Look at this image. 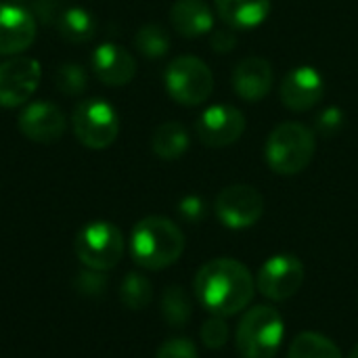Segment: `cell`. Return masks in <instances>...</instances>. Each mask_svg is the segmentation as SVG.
<instances>
[{"label":"cell","instance_id":"obj_1","mask_svg":"<svg viewBox=\"0 0 358 358\" xmlns=\"http://www.w3.org/2000/svg\"><path fill=\"white\" fill-rule=\"evenodd\" d=\"M193 292L199 304L212 315L233 317L250 306L256 292V279L239 260L216 258L197 271Z\"/></svg>","mask_w":358,"mask_h":358},{"label":"cell","instance_id":"obj_2","mask_svg":"<svg viewBox=\"0 0 358 358\" xmlns=\"http://www.w3.org/2000/svg\"><path fill=\"white\" fill-rule=\"evenodd\" d=\"M185 252L182 231L164 216H147L132 229L130 254L147 271H164L178 262Z\"/></svg>","mask_w":358,"mask_h":358},{"label":"cell","instance_id":"obj_3","mask_svg":"<svg viewBox=\"0 0 358 358\" xmlns=\"http://www.w3.org/2000/svg\"><path fill=\"white\" fill-rule=\"evenodd\" d=\"M317 151L315 132L298 122L279 124L266 141V164L281 176H294L308 168Z\"/></svg>","mask_w":358,"mask_h":358},{"label":"cell","instance_id":"obj_4","mask_svg":"<svg viewBox=\"0 0 358 358\" xmlns=\"http://www.w3.org/2000/svg\"><path fill=\"white\" fill-rule=\"evenodd\" d=\"M283 319L273 306H252L243 313L235 331L237 352L241 358H275L283 342Z\"/></svg>","mask_w":358,"mask_h":358},{"label":"cell","instance_id":"obj_5","mask_svg":"<svg viewBox=\"0 0 358 358\" xmlns=\"http://www.w3.org/2000/svg\"><path fill=\"white\" fill-rule=\"evenodd\" d=\"M76 256L88 271H111L124 256L122 231L105 220L82 227L76 235Z\"/></svg>","mask_w":358,"mask_h":358},{"label":"cell","instance_id":"obj_6","mask_svg":"<svg viewBox=\"0 0 358 358\" xmlns=\"http://www.w3.org/2000/svg\"><path fill=\"white\" fill-rule=\"evenodd\" d=\"M164 80L168 94L176 103L187 107H197L206 103L214 90V76L210 67L201 59L191 55L176 57L168 65Z\"/></svg>","mask_w":358,"mask_h":358},{"label":"cell","instance_id":"obj_7","mask_svg":"<svg viewBox=\"0 0 358 358\" xmlns=\"http://www.w3.org/2000/svg\"><path fill=\"white\" fill-rule=\"evenodd\" d=\"M76 138L88 149H107L120 132L117 111L105 99H86L71 115Z\"/></svg>","mask_w":358,"mask_h":358},{"label":"cell","instance_id":"obj_8","mask_svg":"<svg viewBox=\"0 0 358 358\" xmlns=\"http://www.w3.org/2000/svg\"><path fill=\"white\" fill-rule=\"evenodd\" d=\"M304 285V264L298 256L279 254L268 258L256 277L258 292L273 302H285L294 298Z\"/></svg>","mask_w":358,"mask_h":358},{"label":"cell","instance_id":"obj_9","mask_svg":"<svg viewBox=\"0 0 358 358\" xmlns=\"http://www.w3.org/2000/svg\"><path fill=\"white\" fill-rule=\"evenodd\" d=\"M214 212L218 220L233 231L250 229L264 214V197L252 185H231L218 193Z\"/></svg>","mask_w":358,"mask_h":358},{"label":"cell","instance_id":"obj_10","mask_svg":"<svg viewBox=\"0 0 358 358\" xmlns=\"http://www.w3.org/2000/svg\"><path fill=\"white\" fill-rule=\"evenodd\" d=\"M42 67L31 57H15L0 65V105L6 109L25 105L36 92Z\"/></svg>","mask_w":358,"mask_h":358},{"label":"cell","instance_id":"obj_11","mask_svg":"<svg viewBox=\"0 0 358 358\" xmlns=\"http://www.w3.org/2000/svg\"><path fill=\"white\" fill-rule=\"evenodd\" d=\"M195 130L206 147L220 149L241 138L245 130V117L233 105H212L199 115Z\"/></svg>","mask_w":358,"mask_h":358},{"label":"cell","instance_id":"obj_12","mask_svg":"<svg viewBox=\"0 0 358 358\" xmlns=\"http://www.w3.org/2000/svg\"><path fill=\"white\" fill-rule=\"evenodd\" d=\"M279 94L283 105L292 111L313 109L325 94L323 76L310 65H300L285 76Z\"/></svg>","mask_w":358,"mask_h":358},{"label":"cell","instance_id":"obj_13","mask_svg":"<svg viewBox=\"0 0 358 358\" xmlns=\"http://www.w3.org/2000/svg\"><path fill=\"white\" fill-rule=\"evenodd\" d=\"M19 130L34 143H55L65 132V115L55 103L34 101L21 111Z\"/></svg>","mask_w":358,"mask_h":358},{"label":"cell","instance_id":"obj_14","mask_svg":"<svg viewBox=\"0 0 358 358\" xmlns=\"http://www.w3.org/2000/svg\"><path fill=\"white\" fill-rule=\"evenodd\" d=\"M36 38L34 15L15 2H0V55H19Z\"/></svg>","mask_w":358,"mask_h":358},{"label":"cell","instance_id":"obj_15","mask_svg":"<svg viewBox=\"0 0 358 358\" xmlns=\"http://www.w3.org/2000/svg\"><path fill=\"white\" fill-rule=\"evenodd\" d=\"M94 76L107 86H126L136 73L134 57L115 42H103L94 48L90 59Z\"/></svg>","mask_w":358,"mask_h":358},{"label":"cell","instance_id":"obj_16","mask_svg":"<svg viewBox=\"0 0 358 358\" xmlns=\"http://www.w3.org/2000/svg\"><path fill=\"white\" fill-rule=\"evenodd\" d=\"M233 88L237 96L256 103L262 101L273 88V67L262 57H248L237 63L233 71Z\"/></svg>","mask_w":358,"mask_h":358},{"label":"cell","instance_id":"obj_17","mask_svg":"<svg viewBox=\"0 0 358 358\" xmlns=\"http://www.w3.org/2000/svg\"><path fill=\"white\" fill-rule=\"evenodd\" d=\"M174 29L185 38H199L214 27V13L203 0H176L170 8Z\"/></svg>","mask_w":358,"mask_h":358},{"label":"cell","instance_id":"obj_18","mask_svg":"<svg viewBox=\"0 0 358 358\" xmlns=\"http://www.w3.org/2000/svg\"><path fill=\"white\" fill-rule=\"evenodd\" d=\"M218 17L233 29H252L271 15V0H214Z\"/></svg>","mask_w":358,"mask_h":358},{"label":"cell","instance_id":"obj_19","mask_svg":"<svg viewBox=\"0 0 358 358\" xmlns=\"http://www.w3.org/2000/svg\"><path fill=\"white\" fill-rule=\"evenodd\" d=\"M151 149L162 159H178L189 149V132L178 122H164L155 128L151 138Z\"/></svg>","mask_w":358,"mask_h":358},{"label":"cell","instance_id":"obj_20","mask_svg":"<svg viewBox=\"0 0 358 358\" xmlns=\"http://www.w3.org/2000/svg\"><path fill=\"white\" fill-rule=\"evenodd\" d=\"M57 29L65 40L80 44V42H88V40L94 38L96 21L86 8L69 6L57 17Z\"/></svg>","mask_w":358,"mask_h":358},{"label":"cell","instance_id":"obj_21","mask_svg":"<svg viewBox=\"0 0 358 358\" xmlns=\"http://www.w3.org/2000/svg\"><path fill=\"white\" fill-rule=\"evenodd\" d=\"M287 358H342V352L329 338L315 331H304L294 338Z\"/></svg>","mask_w":358,"mask_h":358},{"label":"cell","instance_id":"obj_22","mask_svg":"<svg viewBox=\"0 0 358 358\" xmlns=\"http://www.w3.org/2000/svg\"><path fill=\"white\" fill-rule=\"evenodd\" d=\"M193 308H191V300L187 296V292L178 285H170L164 296H162V317L164 321L174 327L180 329L191 321Z\"/></svg>","mask_w":358,"mask_h":358},{"label":"cell","instance_id":"obj_23","mask_svg":"<svg viewBox=\"0 0 358 358\" xmlns=\"http://www.w3.org/2000/svg\"><path fill=\"white\" fill-rule=\"evenodd\" d=\"M151 298H153V287L147 277H143L138 273L126 275V279L122 281V287H120V300L126 308L143 310L149 306Z\"/></svg>","mask_w":358,"mask_h":358},{"label":"cell","instance_id":"obj_24","mask_svg":"<svg viewBox=\"0 0 358 358\" xmlns=\"http://www.w3.org/2000/svg\"><path fill=\"white\" fill-rule=\"evenodd\" d=\"M134 46L141 55L149 57V59H159L168 52L170 48V38L166 34V29L157 23H147L143 25L136 36H134Z\"/></svg>","mask_w":358,"mask_h":358},{"label":"cell","instance_id":"obj_25","mask_svg":"<svg viewBox=\"0 0 358 358\" xmlns=\"http://www.w3.org/2000/svg\"><path fill=\"white\" fill-rule=\"evenodd\" d=\"M55 84L65 94H82L88 86V73L78 63H63L55 71Z\"/></svg>","mask_w":358,"mask_h":358},{"label":"cell","instance_id":"obj_26","mask_svg":"<svg viewBox=\"0 0 358 358\" xmlns=\"http://www.w3.org/2000/svg\"><path fill=\"white\" fill-rule=\"evenodd\" d=\"M229 340V327L224 323V317L214 315L212 319H208L201 327V342L206 344V348L210 350H220Z\"/></svg>","mask_w":358,"mask_h":358},{"label":"cell","instance_id":"obj_27","mask_svg":"<svg viewBox=\"0 0 358 358\" xmlns=\"http://www.w3.org/2000/svg\"><path fill=\"white\" fill-rule=\"evenodd\" d=\"M155 358H199V355H197V348L191 340L174 338V340H168L159 346Z\"/></svg>","mask_w":358,"mask_h":358},{"label":"cell","instance_id":"obj_28","mask_svg":"<svg viewBox=\"0 0 358 358\" xmlns=\"http://www.w3.org/2000/svg\"><path fill=\"white\" fill-rule=\"evenodd\" d=\"M317 128L323 136H334L344 128V111L338 107H329L325 109L319 117H317Z\"/></svg>","mask_w":358,"mask_h":358},{"label":"cell","instance_id":"obj_29","mask_svg":"<svg viewBox=\"0 0 358 358\" xmlns=\"http://www.w3.org/2000/svg\"><path fill=\"white\" fill-rule=\"evenodd\" d=\"M178 212H180V216H182L185 220H189V222H199V220L203 218V214H206V206H203V201H201L199 197L189 195V197H185V199L178 203Z\"/></svg>","mask_w":358,"mask_h":358},{"label":"cell","instance_id":"obj_30","mask_svg":"<svg viewBox=\"0 0 358 358\" xmlns=\"http://www.w3.org/2000/svg\"><path fill=\"white\" fill-rule=\"evenodd\" d=\"M210 44L216 52H231L237 44V36L233 31V27L229 29H216L210 38Z\"/></svg>","mask_w":358,"mask_h":358},{"label":"cell","instance_id":"obj_31","mask_svg":"<svg viewBox=\"0 0 358 358\" xmlns=\"http://www.w3.org/2000/svg\"><path fill=\"white\" fill-rule=\"evenodd\" d=\"M78 287H80L82 294H92V296L94 294H103V289H105V277L101 273H96V271L84 273L78 279Z\"/></svg>","mask_w":358,"mask_h":358},{"label":"cell","instance_id":"obj_32","mask_svg":"<svg viewBox=\"0 0 358 358\" xmlns=\"http://www.w3.org/2000/svg\"><path fill=\"white\" fill-rule=\"evenodd\" d=\"M348 358H358V346L355 348V350H352V352H350V357Z\"/></svg>","mask_w":358,"mask_h":358},{"label":"cell","instance_id":"obj_33","mask_svg":"<svg viewBox=\"0 0 358 358\" xmlns=\"http://www.w3.org/2000/svg\"><path fill=\"white\" fill-rule=\"evenodd\" d=\"M2 2H15V4H19V2H23V0H2Z\"/></svg>","mask_w":358,"mask_h":358}]
</instances>
